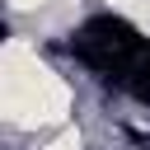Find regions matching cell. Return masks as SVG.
I'll use <instances>...</instances> for the list:
<instances>
[{
	"mask_svg": "<svg viewBox=\"0 0 150 150\" xmlns=\"http://www.w3.org/2000/svg\"><path fill=\"white\" fill-rule=\"evenodd\" d=\"M75 112V84L38 52L33 38H9L0 52V117L14 136H47Z\"/></svg>",
	"mask_w": 150,
	"mask_h": 150,
	"instance_id": "6da1fadb",
	"label": "cell"
},
{
	"mask_svg": "<svg viewBox=\"0 0 150 150\" xmlns=\"http://www.w3.org/2000/svg\"><path fill=\"white\" fill-rule=\"evenodd\" d=\"M33 150H89V136H84V127H80V122H66V127H56V131L38 136V141H33Z\"/></svg>",
	"mask_w": 150,
	"mask_h": 150,
	"instance_id": "7a4b0ae2",
	"label": "cell"
},
{
	"mask_svg": "<svg viewBox=\"0 0 150 150\" xmlns=\"http://www.w3.org/2000/svg\"><path fill=\"white\" fill-rule=\"evenodd\" d=\"M108 14H117L122 23H131L141 38H150V0H98Z\"/></svg>",
	"mask_w": 150,
	"mask_h": 150,
	"instance_id": "3957f363",
	"label": "cell"
},
{
	"mask_svg": "<svg viewBox=\"0 0 150 150\" xmlns=\"http://www.w3.org/2000/svg\"><path fill=\"white\" fill-rule=\"evenodd\" d=\"M9 5V14H38V9H47L52 0H5Z\"/></svg>",
	"mask_w": 150,
	"mask_h": 150,
	"instance_id": "277c9868",
	"label": "cell"
}]
</instances>
